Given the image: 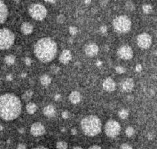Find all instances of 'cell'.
Segmentation results:
<instances>
[{"label":"cell","instance_id":"6da1fadb","mask_svg":"<svg viewBox=\"0 0 157 149\" xmlns=\"http://www.w3.org/2000/svg\"><path fill=\"white\" fill-rule=\"evenodd\" d=\"M21 111V102L16 95L6 93L0 96V118L6 121L14 120Z\"/></svg>","mask_w":157,"mask_h":149},{"label":"cell","instance_id":"7a4b0ae2","mask_svg":"<svg viewBox=\"0 0 157 149\" xmlns=\"http://www.w3.org/2000/svg\"><path fill=\"white\" fill-rule=\"evenodd\" d=\"M34 53L41 62L45 63L51 62L57 53L56 43L49 37L41 39L34 46Z\"/></svg>","mask_w":157,"mask_h":149},{"label":"cell","instance_id":"3957f363","mask_svg":"<svg viewBox=\"0 0 157 149\" xmlns=\"http://www.w3.org/2000/svg\"><path fill=\"white\" fill-rule=\"evenodd\" d=\"M81 125L84 133L88 136L97 135L101 132V122L96 116L91 115L85 117L81 121Z\"/></svg>","mask_w":157,"mask_h":149},{"label":"cell","instance_id":"277c9868","mask_svg":"<svg viewBox=\"0 0 157 149\" xmlns=\"http://www.w3.org/2000/svg\"><path fill=\"white\" fill-rule=\"evenodd\" d=\"M132 26L130 19L125 15L118 16L113 20V27L118 33L124 34L128 32Z\"/></svg>","mask_w":157,"mask_h":149},{"label":"cell","instance_id":"5b68a950","mask_svg":"<svg viewBox=\"0 0 157 149\" xmlns=\"http://www.w3.org/2000/svg\"><path fill=\"white\" fill-rule=\"evenodd\" d=\"M14 42V35L7 28L0 29V49L4 50L10 48Z\"/></svg>","mask_w":157,"mask_h":149},{"label":"cell","instance_id":"8992f818","mask_svg":"<svg viewBox=\"0 0 157 149\" xmlns=\"http://www.w3.org/2000/svg\"><path fill=\"white\" fill-rule=\"evenodd\" d=\"M29 13L33 19L37 20H42L47 15V11L42 5L33 4L29 7Z\"/></svg>","mask_w":157,"mask_h":149},{"label":"cell","instance_id":"52a82bcc","mask_svg":"<svg viewBox=\"0 0 157 149\" xmlns=\"http://www.w3.org/2000/svg\"><path fill=\"white\" fill-rule=\"evenodd\" d=\"M121 131V125L117 121L109 120L105 125V132L109 137H117Z\"/></svg>","mask_w":157,"mask_h":149},{"label":"cell","instance_id":"ba28073f","mask_svg":"<svg viewBox=\"0 0 157 149\" xmlns=\"http://www.w3.org/2000/svg\"><path fill=\"white\" fill-rule=\"evenodd\" d=\"M152 40L150 35L147 33L139 34L137 38L138 45L142 49H148L151 45Z\"/></svg>","mask_w":157,"mask_h":149},{"label":"cell","instance_id":"9c48e42d","mask_svg":"<svg viewBox=\"0 0 157 149\" xmlns=\"http://www.w3.org/2000/svg\"><path fill=\"white\" fill-rule=\"evenodd\" d=\"M119 57L124 60H129L133 57V51L128 45H123L118 50Z\"/></svg>","mask_w":157,"mask_h":149},{"label":"cell","instance_id":"30bf717a","mask_svg":"<svg viewBox=\"0 0 157 149\" xmlns=\"http://www.w3.org/2000/svg\"><path fill=\"white\" fill-rule=\"evenodd\" d=\"M30 132L31 135L35 137L41 136L43 135L45 132V127L40 122H36L31 126Z\"/></svg>","mask_w":157,"mask_h":149},{"label":"cell","instance_id":"8fae6325","mask_svg":"<svg viewBox=\"0 0 157 149\" xmlns=\"http://www.w3.org/2000/svg\"><path fill=\"white\" fill-rule=\"evenodd\" d=\"M8 16V9L4 2L0 0V24L5 22Z\"/></svg>","mask_w":157,"mask_h":149},{"label":"cell","instance_id":"7c38bea8","mask_svg":"<svg viewBox=\"0 0 157 149\" xmlns=\"http://www.w3.org/2000/svg\"><path fill=\"white\" fill-rule=\"evenodd\" d=\"M98 46L95 43H91L86 47L85 53L88 57H94L98 53Z\"/></svg>","mask_w":157,"mask_h":149},{"label":"cell","instance_id":"4fadbf2b","mask_svg":"<svg viewBox=\"0 0 157 149\" xmlns=\"http://www.w3.org/2000/svg\"><path fill=\"white\" fill-rule=\"evenodd\" d=\"M116 85L115 81L111 78H108L105 80L103 83V87L106 91L108 92L113 91L115 89Z\"/></svg>","mask_w":157,"mask_h":149},{"label":"cell","instance_id":"5bb4252c","mask_svg":"<svg viewBox=\"0 0 157 149\" xmlns=\"http://www.w3.org/2000/svg\"><path fill=\"white\" fill-rule=\"evenodd\" d=\"M133 87H134V82L132 78L126 79L122 84L123 89L126 92H130L133 89Z\"/></svg>","mask_w":157,"mask_h":149},{"label":"cell","instance_id":"9a60e30c","mask_svg":"<svg viewBox=\"0 0 157 149\" xmlns=\"http://www.w3.org/2000/svg\"><path fill=\"white\" fill-rule=\"evenodd\" d=\"M60 61L63 64L68 63L71 59V52L69 50H64L60 56Z\"/></svg>","mask_w":157,"mask_h":149},{"label":"cell","instance_id":"2e32d148","mask_svg":"<svg viewBox=\"0 0 157 149\" xmlns=\"http://www.w3.org/2000/svg\"><path fill=\"white\" fill-rule=\"evenodd\" d=\"M69 100L74 104L79 103L81 101V95L78 91H73L69 95Z\"/></svg>","mask_w":157,"mask_h":149},{"label":"cell","instance_id":"e0dca14e","mask_svg":"<svg viewBox=\"0 0 157 149\" xmlns=\"http://www.w3.org/2000/svg\"><path fill=\"white\" fill-rule=\"evenodd\" d=\"M21 30L24 34H30L33 31V26L28 22L23 23L21 26Z\"/></svg>","mask_w":157,"mask_h":149},{"label":"cell","instance_id":"ac0fdd59","mask_svg":"<svg viewBox=\"0 0 157 149\" xmlns=\"http://www.w3.org/2000/svg\"><path fill=\"white\" fill-rule=\"evenodd\" d=\"M43 114L44 115L47 117H52L54 115L55 109L53 106L52 105H48L44 108L43 109Z\"/></svg>","mask_w":157,"mask_h":149},{"label":"cell","instance_id":"d6986e66","mask_svg":"<svg viewBox=\"0 0 157 149\" xmlns=\"http://www.w3.org/2000/svg\"><path fill=\"white\" fill-rule=\"evenodd\" d=\"M37 105L34 103H29L26 105V110L30 114H33L37 110Z\"/></svg>","mask_w":157,"mask_h":149},{"label":"cell","instance_id":"ffe728a7","mask_svg":"<svg viewBox=\"0 0 157 149\" xmlns=\"http://www.w3.org/2000/svg\"><path fill=\"white\" fill-rule=\"evenodd\" d=\"M40 81L43 86H48L51 82V78L49 76L46 74L43 75L40 78Z\"/></svg>","mask_w":157,"mask_h":149},{"label":"cell","instance_id":"44dd1931","mask_svg":"<svg viewBox=\"0 0 157 149\" xmlns=\"http://www.w3.org/2000/svg\"><path fill=\"white\" fill-rule=\"evenodd\" d=\"M5 62L9 65H13L14 62H15V57L12 55H7V56L5 57Z\"/></svg>","mask_w":157,"mask_h":149},{"label":"cell","instance_id":"7402d4cb","mask_svg":"<svg viewBox=\"0 0 157 149\" xmlns=\"http://www.w3.org/2000/svg\"><path fill=\"white\" fill-rule=\"evenodd\" d=\"M33 95V91L31 90H28L26 91L24 94L22 95V99L24 101H28L29 100H30V99L31 98Z\"/></svg>","mask_w":157,"mask_h":149},{"label":"cell","instance_id":"603a6c76","mask_svg":"<svg viewBox=\"0 0 157 149\" xmlns=\"http://www.w3.org/2000/svg\"><path fill=\"white\" fill-rule=\"evenodd\" d=\"M143 11L145 14H149L153 10V8L150 5H144L142 7Z\"/></svg>","mask_w":157,"mask_h":149},{"label":"cell","instance_id":"cb8c5ba5","mask_svg":"<svg viewBox=\"0 0 157 149\" xmlns=\"http://www.w3.org/2000/svg\"><path fill=\"white\" fill-rule=\"evenodd\" d=\"M56 147L58 149H67L68 144L64 141H60L57 143Z\"/></svg>","mask_w":157,"mask_h":149},{"label":"cell","instance_id":"d4e9b609","mask_svg":"<svg viewBox=\"0 0 157 149\" xmlns=\"http://www.w3.org/2000/svg\"><path fill=\"white\" fill-rule=\"evenodd\" d=\"M125 133L128 137H131L134 134V129L132 127H128L126 129L125 131Z\"/></svg>","mask_w":157,"mask_h":149},{"label":"cell","instance_id":"484cf974","mask_svg":"<svg viewBox=\"0 0 157 149\" xmlns=\"http://www.w3.org/2000/svg\"><path fill=\"white\" fill-rule=\"evenodd\" d=\"M125 7H126L128 11H133L134 9V5H133L132 1H127L125 4Z\"/></svg>","mask_w":157,"mask_h":149},{"label":"cell","instance_id":"4316f807","mask_svg":"<svg viewBox=\"0 0 157 149\" xmlns=\"http://www.w3.org/2000/svg\"><path fill=\"white\" fill-rule=\"evenodd\" d=\"M119 116L121 117L122 119H126L128 116V112L126 110H122L119 112Z\"/></svg>","mask_w":157,"mask_h":149},{"label":"cell","instance_id":"83f0119b","mask_svg":"<svg viewBox=\"0 0 157 149\" xmlns=\"http://www.w3.org/2000/svg\"><path fill=\"white\" fill-rule=\"evenodd\" d=\"M69 33H70L72 36H74V35L76 34L77 33V28L76 27H75V26H70L69 28Z\"/></svg>","mask_w":157,"mask_h":149},{"label":"cell","instance_id":"f1b7e54d","mask_svg":"<svg viewBox=\"0 0 157 149\" xmlns=\"http://www.w3.org/2000/svg\"><path fill=\"white\" fill-rule=\"evenodd\" d=\"M65 20H66V18L63 14H59V15L57 17V22L60 23V24H62V23H63L65 21Z\"/></svg>","mask_w":157,"mask_h":149},{"label":"cell","instance_id":"f546056e","mask_svg":"<svg viewBox=\"0 0 157 149\" xmlns=\"http://www.w3.org/2000/svg\"><path fill=\"white\" fill-rule=\"evenodd\" d=\"M59 67L57 66L56 65H52L51 66V72L54 73V74H56V73H58V72L59 71Z\"/></svg>","mask_w":157,"mask_h":149},{"label":"cell","instance_id":"4dcf8cb0","mask_svg":"<svg viewBox=\"0 0 157 149\" xmlns=\"http://www.w3.org/2000/svg\"><path fill=\"white\" fill-rule=\"evenodd\" d=\"M115 71L118 73V74H123V73H124L125 72V69L123 68V66H118L116 67Z\"/></svg>","mask_w":157,"mask_h":149},{"label":"cell","instance_id":"1f68e13d","mask_svg":"<svg viewBox=\"0 0 157 149\" xmlns=\"http://www.w3.org/2000/svg\"><path fill=\"white\" fill-rule=\"evenodd\" d=\"M119 149H132V148L128 144H126V143H124V144H123L121 146V147Z\"/></svg>","mask_w":157,"mask_h":149},{"label":"cell","instance_id":"d6a6232c","mask_svg":"<svg viewBox=\"0 0 157 149\" xmlns=\"http://www.w3.org/2000/svg\"><path fill=\"white\" fill-rule=\"evenodd\" d=\"M24 62L26 63V65L28 66H30L31 64V60L30 57H26L25 59H24Z\"/></svg>","mask_w":157,"mask_h":149},{"label":"cell","instance_id":"836d02e7","mask_svg":"<svg viewBox=\"0 0 157 149\" xmlns=\"http://www.w3.org/2000/svg\"><path fill=\"white\" fill-rule=\"evenodd\" d=\"M62 118H64V119H67L69 118V113L68 112V111H64V112H63L62 114Z\"/></svg>","mask_w":157,"mask_h":149},{"label":"cell","instance_id":"e575fe53","mask_svg":"<svg viewBox=\"0 0 157 149\" xmlns=\"http://www.w3.org/2000/svg\"><path fill=\"white\" fill-rule=\"evenodd\" d=\"M100 30L101 33H103V34L106 33V32L107 30V28L106 27V26H101L100 27Z\"/></svg>","mask_w":157,"mask_h":149},{"label":"cell","instance_id":"d590c367","mask_svg":"<svg viewBox=\"0 0 157 149\" xmlns=\"http://www.w3.org/2000/svg\"><path fill=\"white\" fill-rule=\"evenodd\" d=\"M141 70H142V66L141 65H138L137 66H136V71H137V72H140L141 71Z\"/></svg>","mask_w":157,"mask_h":149},{"label":"cell","instance_id":"8d00e7d4","mask_svg":"<svg viewBox=\"0 0 157 149\" xmlns=\"http://www.w3.org/2000/svg\"><path fill=\"white\" fill-rule=\"evenodd\" d=\"M26 145L24 144H19L17 147V149H26Z\"/></svg>","mask_w":157,"mask_h":149},{"label":"cell","instance_id":"74e56055","mask_svg":"<svg viewBox=\"0 0 157 149\" xmlns=\"http://www.w3.org/2000/svg\"><path fill=\"white\" fill-rule=\"evenodd\" d=\"M147 137L148 139H149V140H152L154 139V137H155V136H154V135L153 133H149L147 135Z\"/></svg>","mask_w":157,"mask_h":149},{"label":"cell","instance_id":"f35d334b","mask_svg":"<svg viewBox=\"0 0 157 149\" xmlns=\"http://www.w3.org/2000/svg\"><path fill=\"white\" fill-rule=\"evenodd\" d=\"M107 2H108V0H101L100 4L101 5H106L107 4Z\"/></svg>","mask_w":157,"mask_h":149},{"label":"cell","instance_id":"ab89813d","mask_svg":"<svg viewBox=\"0 0 157 149\" xmlns=\"http://www.w3.org/2000/svg\"><path fill=\"white\" fill-rule=\"evenodd\" d=\"M89 149H101V148L98 145H94L90 147Z\"/></svg>","mask_w":157,"mask_h":149},{"label":"cell","instance_id":"60d3db41","mask_svg":"<svg viewBox=\"0 0 157 149\" xmlns=\"http://www.w3.org/2000/svg\"><path fill=\"white\" fill-rule=\"evenodd\" d=\"M71 133L73 134V135H76L77 134V130L75 128H73V129L71 130Z\"/></svg>","mask_w":157,"mask_h":149},{"label":"cell","instance_id":"b9f144b4","mask_svg":"<svg viewBox=\"0 0 157 149\" xmlns=\"http://www.w3.org/2000/svg\"><path fill=\"white\" fill-rule=\"evenodd\" d=\"M6 78H7V80H9V81L12 80V79H13V76H12V75H11V74L8 75L6 77Z\"/></svg>","mask_w":157,"mask_h":149},{"label":"cell","instance_id":"7bdbcfd3","mask_svg":"<svg viewBox=\"0 0 157 149\" xmlns=\"http://www.w3.org/2000/svg\"><path fill=\"white\" fill-rule=\"evenodd\" d=\"M45 1L49 2V3H51V4H54L56 1V0H45Z\"/></svg>","mask_w":157,"mask_h":149},{"label":"cell","instance_id":"ee69618b","mask_svg":"<svg viewBox=\"0 0 157 149\" xmlns=\"http://www.w3.org/2000/svg\"><path fill=\"white\" fill-rule=\"evenodd\" d=\"M32 149H48L47 148H45L44 147H36V148H34Z\"/></svg>","mask_w":157,"mask_h":149},{"label":"cell","instance_id":"f6af8a7d","mask_svg":"<svg viewBox=\"0 0 157 149\" xmlns=\"http://www.w3.org/2000/svg\"><path fill=\"white\" fill-rule=\"evenodd\" d=\"M91 0H85V4L86 5H88L91 4Z\"/></svg>","mask_w":157,"mask_h":149},{"label":"cell","instance_id":"bcb514c9","mask_svg":"<svg viewBox=\"0 0 157 149\" xmlns=\"http://www.w3.org/2000/svg\"><path fill=\"white\" fill-rule=\"evenodd\" d=\"M60 98V95H56V96H55V100H56V101L59 100Z\"/></svg>","mask_w":157,"mask_h":149},{"label":"cell","instance_id":"7dc6e473","mask_svg":"<svg viewBox=\"0 0 157 149\" xmlns=\"http://www.w3.org/2000/svg\"><path fill=\"white\" fill-rule=\"evenodd\" d=\"M19 133H23L24 132V129H23V128H20V129L19 130Z\"/></svg>","mask_w":157,"mask_h":149},{"label":"cell","instance_id":"c3c4849f","mask_svg":"<svg viewBox=\"0 0 157 149\" xmlns=\"http://www.w3.org/2000/svg\"><path fill=\"white\" fill-rule=\"evenodd\" d=\"M96 65H97V66H101V61H98Z\"/></svg>","mask_w":157,"mask_h":149},{"label":"cell","instance_id":"681fc988","mask_svg":"<svg viewBox=\"0 0 157 149\" xmlns=\"http://www.w3.org/2000/svg\"><path fill=\"white\" fill-rule=\"evenodd\" d=\"M73 149H83V148H81V147H74Z\"/></svg>","mask_w":157,"mask_h":149},{"label":"cell","instance_id":"f907efd6","mask_svg":"<svg viewBox=\"0 0 157 149\" xmlns=\"http://www.w3.org/2000/svg\"><path fill=\"white\" fill-rule=\"evenodd\" d=\"M2 130H3V126L1 124H0V131H2Z\"/></svg>","mask_w":157,"mask_h":149},{"label":"cell","instance_id":"816d5d0a","mask_svg":"<svg viewBox=\"0 0 157 149\" xmlns=\"http://www.w3.org/2000/svg\"><path fill=\"white\" fill-rule=\"evenodd\" d=\"M26 76V74H22V77H25Z\"/></svg>","mask_w":157,"mask_h":149},{"label":"cell","instance_id":"f5cc1de1","mask_svg":"<svg viewBox=\"0 0 157 149\" xmlns=\"http://www.w3.org/2000/svg\"><path fill=\"white\" fill-rule=\"evenodd\" d=\"M14 1H19V0H14Z\"/></svg>","mask_w":157,"mask_h":149},{"label":"cell","instance_id":"db71d44e","mask_svg":"<svg viewBox=\"0 0 157 149\" xmlns=\"http://www.w3.org/2000/svg\"><path fill=\"white\" fill-rule=\"evenodd\" d=\"M111 149H116V148H111Z\"/></svg>","mask_w":157,"mask_h":149}]
</instances>
